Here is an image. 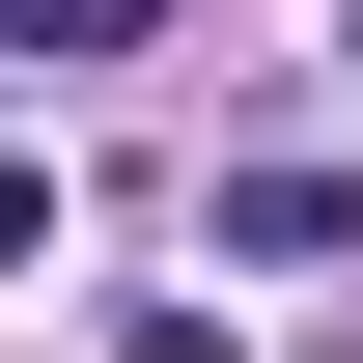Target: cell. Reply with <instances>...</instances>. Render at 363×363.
<instances>
[{
	"label": "cell",
	"instance_id": "obj_1",
	"mask_svg": "<svg viewBox=\"0 0 363 363\" xmlns=\"http://www.w3.org/2000/svg\"><path fill=\"white\" fill-rule=\"evenodd\" d=\"M224 252H363V168H308V140H279V168H224Z\"/></svg>",
	"mask_w": 363,
	"mask_h": 363
},
{
	"label": "cell",
	"instance_id": "obj_2",
	"mask_svg": "<svg viewBox=\"0 0 363 363\" xmlns=\"http://www.w3.org/2000/svg\"><path fill=\"white\" fill-rule=\"evenodd\" d=\"M28 56H56V84H84V56H140V0H28Z\"/></svg>",
	"mask_w": 363,
	"mask_h": 363
}]
</instances>
